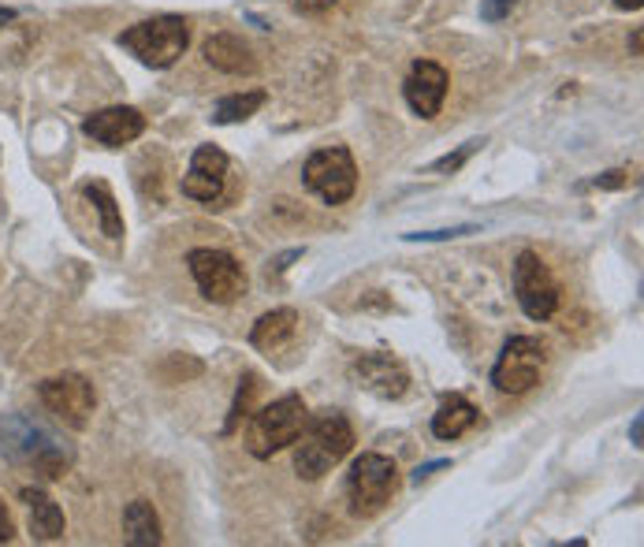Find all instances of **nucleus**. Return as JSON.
<instances>
[{
    "label": "nucleus",
    "instance_id": "20",
    "mask_svg": "<svg viewBox=\"0 0 644 547\" xmlns=\"http://www.w3.org/2000/svg\"><path fill=\"white\" fill-rule=\"evenodd\" d=\"M265 101H268L265 90L228 93V98H220L217 109H212V123H242V120H250L254 112H261Z\"/></svg>",
    "mask_w": 644,
    "mask_h": 547
},
{
    "label": "nucleus",
    "instance_id": "3",
    "mask_svg": "<svg viewBox=\"0 0 644 547\" xmlns=\"http://www.w3.org/2000/svg\"><path fill=\"white\" fill-rule=\"evenodd\" d=\"M309 421V410L303 402V395H284V399L261 406V410L254 414L250 428H246V450H250L254 458H273L280 455L295 444L298 436H303V428Z\"/></svg>",
    "mask_w": 644,
    "mask_h": 547
},
{
    "label": "nucleus",
    "instance_id": "14",
    "mask_svg": "<svg viewBox=\"0 0 644 547\" xmlns=\"http://www.w3.org/2000/svg\"><path fill=\"white\" fill-rule=\"evenodd\" d=\"M447 71L439 68L433 60H417L410 74H406L403 82V98L406 105L414 109V116H422V120H433V116L444 109V98H447Z\"/></svg>",
    "mask_w": 644,
    "mask_h": 547
},
{
    "label": "nucleus",
    "instance_id": "16",
    "mask_svg": "<svg viewBox=\"0 0 644 547\" xmlns=\"http://www.w3.org/2000/svg\"><path fill=\"white\" fill-rule=\"evenodd\" d=\"M19 499H23L27 510H30V536L41 540V544L60 540L63 536V510L57 507V503H52L41 488H23L19 491Z\"/></svg>",
    "mask_w": 644,
    "mask_h": 547
},
{
    "label": "nucleus",
    "instance_id": "27",
    "mask_svg": "<svg viewBox=\"0 0 644 547\" xmlns=\"http://www.w3.org/2000/svg\"><path fill=\"white\" fill-rule=\"evenodd\" d=\"M447 466H450L447 458H436V463H425V466H417V469H414V480H417V485H422V480H428V477H433L436 469H447Z\"/></svg>",
    "mask_w": 644,
    "mask_h": 547
},
{
    "label": "nucleus",
    "instance_id": "29",
    "mask_svg": "<svg viewBox=\"0 0 644 547\" xmlns=\"http://www.w3.org/2000/svg\"><path fill=\"white\" fill-rule=\"evenodd\" d=\"M626 182V171H604V176H596V187H622Z\"/></svg>",
    "mask_w": 644,
    "mask_h": 547
},
{
    "label": "nucleus",
    "instance_id": "28",
    "mask_svg": "<svg viewBox=\"0 0 644 547\" xmlns=\"http://www.w3.org/2000/svg\"><path fill=\"white\" fill-rule=\"evenodd\" d=\"M16 536V521H12V514L4 510V503H0V544H8Z\"/></svg>",
    "mask_w": 644,
    "mask_h": 547
},
{
    "label": "nucleus",
    "instance_id": "30",
    "mask_svg": "<svg viewBox=\"0 0 644 547\" xmlns=\"http://www.w3.org/2000/svg\"><path fill=\"white\" fill-rule=\"evenodd\" d=\"M641 436H644V417L637 414V417H633V425H630V439L641 447Z\"/></svg>",
    "mask_w": 644,
    "mask_h": 547
},
{
    "label": "nucleus",
    "instance_id": "19",
    "mask_svg": "<svg viewBox=\"0 0 644 547\" xmlns=\"http://www.w3.org/2000/svg\"><path fill=\"white\" fill-rule=\"evenodd\" d=\"M123 525H127V544L131 547H157L160 544V518H157V510L149 499L127 503Z\"/></svg>",
    "mask_w": 644,
    "mask_h": 547
},
{
    "label": "nucleus",
    "instance_id": "12",
    "mask_svg": "<svg viewBox=\"0 0 644 547\" xmlns=\"http://www.w3.org/2000/svg\"><path fill=\"white\" fill-rule=\"evenodd\" d=\"M224 179H228V153L217 146H198L179 187L190 201H217L224 195Z\"/></svg>",
    "mask_w": 644,
    "mask_h": 547
},
{
    "label": "nucleus",
    "instance_id": "32",
    "mask_svg": "<svg viewBox=\"0 0 644 547\" xmlns=\"http://www.w3.org/2000/svg\"><path fill=\"white\" fill-rule=\"evenodd\" d=\"M8 23H16V12L12 8H0V27H8Z\"/></svg>",
    "mask_w": 644,
    "mask_h": 547
},
{
    "label": "nucleus",
    "instance_id": "17",
    "mask_svg": "<svg viewBox=\"0 0 644 547\" xmlns=\"http://www.w3.org/2000/svg\"><path fill=\"white\" fill-rule=\"evenodd\" d=\"M295 331H298V314L291 306H280V309H273V314H265L261 320H257L254 331H250V342L265 354H280L287 342L295 339Z\"/></svg>",
    "mask_w": 644,
    "mask_h": 547
},
{
    "label": "nucleus",
    "instance_id": "6",
    "mask_svg": "<svg viewBox=\"0 0 644 547\" xmlns=\"http://www.w3.org/2000/svg\"><path fill=\"white\" fill-rule=\"evenodd\" d=\"M303 182L325 206H343V201H350L354 190H358V165H354L350 149L343 146L317 149V153L306 160Z\"/></svg>",
    "mask_w": 644,
    "mask_h": 547
},
{
    "label": "nucleus",
    "instance_id": "11",
    "mask_svg": "<svg viewBox=\"0 0 644 547\" xmlns=\"http://www.w3.org/2000/svg\"><path fill=\"white\" fill-rule=\"evenodd\" d=\"M350 372L358 380V388L373 391L377 399H403L406 388H410V372L392 354H361Z\"/></svg>",
    "mask_w": 644,
    "mask_h": 547
},
{
    "label": "nucleus",
    "instance_id": "31",
    "mask_svg": "<svg viewBox=\"0 0 644 547\" xmlns=\"http://www.w3.org/2000/svg\"><path fill=\"white\" fill-rule=\"evenodd\" d=\"M615 4L622 8V12H641V8H644V0H615Z\"/></svg>",
    "mask_w": 644,
    "mask_h": 547
},
{
    "label": "nucleus",
    "instance_id": "1",
    "mask_svg": "<svg viewBox=\"0 0 644 547\" xmlns=\"http://www.w3.org/2000/svg\"><path fill=\"white\" fill-rule=\"evenodd\" d=\"M0 455L19 469H34L38 477L57 480L71 466L68 447L46 421L30 414H12L0 421Z\"/></svg>",
    "mask_w": 644,
    "mask_h": 547
},
{
    "label": "nucleus",
    "instance_id": "8",
    "mask_svg": "<svg viewBox=\"0 0 644 547\" xmlns=\"http://www.w3.org/2000/svg\"><path fill=\"white\" fill-rule=\"evenodd\" d=\"M187 268H190V276H195L198 291L206 295L209 302L231 306L235 298L246 295V272H242V265L235 261L231 253L201 246V250L187 253Z\"/></svg>",
    "mask_w": 644,
    "mask_h": 547
},
{
    "label": "nucleus",
    "instance_id": "26",
    "mask_svg": "<svg viewBox=\"0 0 644 547\" xmlns=\"http://www.w3.org/2000/svg\"><path fill=\"white\" fill-rule=\"evenodd\" d=\"M331 4H339V0H295V8H298V12H309V16L328 12Z\"/></svg>",
    "mask_w": 644,
    "mask_h": 547
},
{
    "label": "nucleus",
    "instance_id": "10",
    "mask_svg": "<svg viewBox=\"0 0 644 547\" xmlns=\"http://www.w3.org/2000/svg\"><path fill=\"white\" fill-rule=\"evenodd\" d=\"M41 402L49 406L52 414L60 417L68 428H86L90 421L93 406H98V395H93V384L79 377V372H63V377H49L41 380Z\"/></svg>",
    "mask_w": 644,
    "mask_h": 547
},
{
    "label": "nucleus",
    "instance_id": "18",
    "mask_svg": "<svg viewBox=\"0 0 644 547\" xmlns=\"http://www.w3.org/2000/svg\"><path fill=\"white\" fill-rule=\"evenodd\" d=\"M474 425H477V406L463 399V395H450V399L439 402V410L433 414V436L436 439H458V436H466Z\"/></svg>",
    "mask_w": 644,
    "mask_h": 547
},
{
    "label": "nucleus",
    "instance_id": "24",
    "mask_svg": "<svg viewBox=\"0 0 644 547\" xmlns=\"http://www.w3.org/2000/svg\"><path fill=\"white\" fill-rule=\"evenodd\" d=\"M254 377H246L242 380V388H239V395H235V406H231V417H228V425H224V432H235L239 428V421L246 417V410H250V399H254Z\"/></svg>",
    "mask_w": 644,
    "mask_h": 547
},
{
    "label": "nucleus",
    "instance_id": "21",
    "mask_svg": "<svg viewBox=\"0 0 644 547\" xmlns=\"http://www.w3.org/2000/svg\"><path fill=\"white\" fill-rule=\"evenodd\" d=\"M82 198H86V201H93V209H98L101 231L109 235V239H120V235H123V217H120V209H116L112 190L98 179V182H86V187H82Z\"/></svg>",
    "mask_w": 644,
    "mask_h": 547
},
{
    "label": "nucleus",
    "instance_id": "7",
    "mask_svg": "<svg viewBox=\"0 0 644 547\" xmlns=\"http://www.w3.org/2000/svg\"><path fill=\"white\" fill-rule=\"evenodd\" d=\"M547 365V350L541 339L533 336H514L503 342L496 365H492V384L503 395H525L541 384V372Z\"/></svg>",
    "mask_w": 644,
    "mask_h": 547
},
{
    "label": "nucleus",
    "instance_id": "5",
    "mask_svg": "<svg viewBox=\"0 0 644 547\" xmlns=\"http://www.w3.org/2000/svg\"><path fill=\"white\" fill-rule=\"evenodd\" d=\"M343 488H347L354 518H373V514H380L392 503L395 491H399V466H395L388 455L369 450V455L354 458Z\"/></svg>",
    "mask_w": 644,
    "mask_h": 547
},
{
    "label": "nucleus",
    "instance_id": "2",
    "mask_svg": "<svg viewBox=\"0 0 644 547\" xmlns=\"http://www.w3.org/2000/svg\"><path fill=\"white\" fill-rule=\"evenodd\" d=\"M295 444H298L295 450L298 477L320 480L325 474H331V466H339L343 458L350 455L354 428L339 410H325V414H317L314 421H306L303 436H298Z\"/></svg>",
    "mask_w": 644,
    "mask_h": 547
},
{
    "label": "nucleus",
    "instance_id": "15",
    "mask_svg": "<svg viewBox=\"0 0 644 547\" xmlns=\"http://www.w3.org/2000/svg\"><path fill=\"white\" fill-rule=\"evenodd\" d=\"M201 52H206V60L224 74H250L257 68L254 49L246 46L239 34H212Z\"/></svg>",
    "mask_w": 644,
    "mask_h": 547
},
{
    "label": "nucleus",
    "instance_id": "25",
    "mask_svg": "<svg viewBox=\"0 0 644 547\" xmlns=\"http://www.w3.org/2000/svg\"><path fill=\"white\" fill-rule=\"evenodd\" d=\"M514 8H518V0H480V23H503Z\"/></svg>",
    "mask_w": 644,
    "mask_h": 547
},
{
    "label": "nucleus",
    "instance_id": "9",
    "mask_svg": "<svg viewBox=\"0 0 644 547\" xmlns=\"http://www.w3.org/2000/svg\"><path fill=\"white\" fill-rule=\"evenodd\" d=\"M514 298H518L522 314L529 320H547L559 309V284H555L552 268L544 265L541 253L522 250L514 261Z\"/></svg>",
    "mask_w": 644,
    "mask_h": 547
},
{
    "label": "nucleus",
    "instance_id": "23",
    "mask_svg": "<svg viewBox=\"0 0 644 547\" xmlns=\"http://www.w3.org/2000/svg\"><path fill=\"white\" fill-rule=\"evenodd\" d=\"M477 223H463V228H439V231H410L403 235L406 242H444V239H463V235H477Z\"/></svg>",
    "mask_w": 644,
    "mask_h": 547
},
{
    "label": "nucleus",
    "instance_id": "4",
    "mask_svg": "<svg viewBox=\"0 0 644 547\" xmlns=\"http://www.w3.org/2000/svg\"><path fill=\"white\" fill-rule=\"evenodd\" d=\"M120 46L131 52L138 63H146V68H153V71H165L187 52L190 27L182 16H153V19L135 23L131 30H123Z\"/></svg>",
    "mask_w": 644,
    "mask_h": 547
},
{
    "label": "nucleus",
    "instance_id": "22",
    "mask_svg": "<svg viewBox=\"0 0 644 547\" xmlns=\"http://www.w3.org/2000/svg\"><path fill=\"white\" fill-rule=\"evenodd\" d=\"M485 146V138H469V142L463 149H455V153H447V157H439L436 165H428V176H447V171H458L466 165L469 157L477 153V149Z\"/></svg>",
    "mask_w": 644,
    "mask_h": 547
},
{
    "label": "nucleus",
    "instance_id": "13",
    "mask_svg": "<svg viewBox=\"0 0 644 547\" xmlns=\"http://www.w3.org/2000/svg\"><path fill=\"white\" fill-rule=\"evenodd\" d=\"M142 131H146V116L131 109V105H112V109H101L82 120V135L101 142L105 149H120L127 142H135Z\"/></svg>",
    "mask_w": 644,
    "mask_h": 547
}]
</instances>
